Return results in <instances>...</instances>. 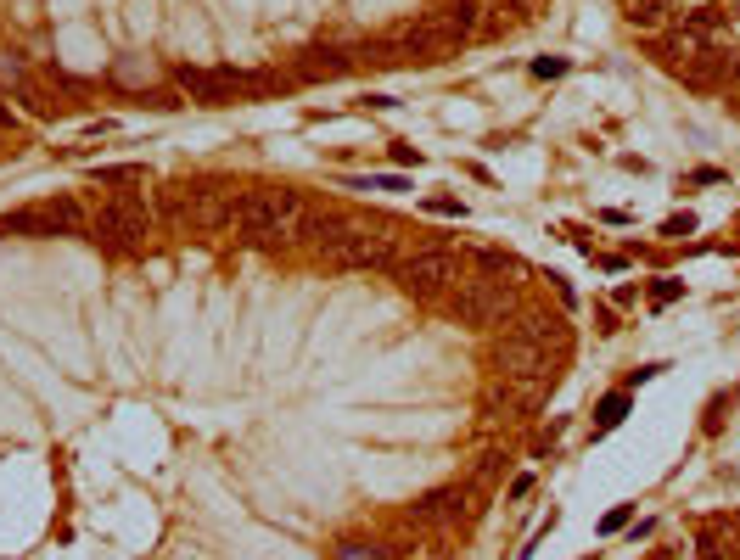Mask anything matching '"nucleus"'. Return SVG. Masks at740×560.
Listing matches in <instances>:
<instances>
[{
  "instance_id": "30",
  "label": "nucleus",
  "mask_w": 740,
  "mask_h": 560,
  "mask_svg": "<svg viewBox=\"0 0 740 560\" xmlns=\"http://www.w3.org/2000/svg\"><path fill=\"white\" fill-rule=\"evenodd\" d=\"M393 163H399V168H421V152H415V146H393Z\"/></svg>"
},
{
  "instance_id": "34",
  "label": "nucleus",
  "mask_w": 740,
  "mask_h": 560,
  "mask_svg": "<svg viewBox=\"0 0 740 560\" xmlns=\"http://www.w3.org/2000/svg\"><path fill=\"white\" fill-rule=\"evenodd\" d=\"M668 6H679V0H668Z\"/></svg>"
},
{
  "instance_id": "14",
  "label": "nucleus",
  "mask_w": 740,
  "mask_h": 560,
  "mask_svg": "<svg viewBox=\"0 0 740 560\" xmlns=\"http://www.w3.org/2000/svg\"><path fill=\"white\" fill-rule=\"evenodd\" d=\"M673 28H684L690 40L712 45V40H718V34H729V12H724V6H712V0H696V6H690V12H684L679 23H673Z\"/></svg>"
},
{
  "instance_id": "13",
  "label": "nucleus",
  "mask_w": 740,
  "mask_h": 560,
  "mask_svg": "<svg viewBox=\"0 0 740 560\" xmlns=\"http://www.w3.org/2000/svg\"><path fill=\"white\" fill-rule=\"evenodd\" d=\"M740 544V527L729 516H707L696 527V560H729Z\"/></svg>"
},
{
  "instance_id": "15",
  "label": "nucleus",
  "mask_w": 740,
  "mask_h": 560,
  "mask_svg": "<svg viewBox=\"0 0 740 560\" xmlns=\"http://www.w3.org/2000/svg\"><path fill=\"white\" fill-rule=\"evenodd\" d=\"M298 73L303 79H337V73H348V56H342L337 45H314V51H303Z\"/></svg>"
},
{
  "instance_id": "27",
  "label": "nucleus",
  "mask_w": 740,
  "mask_h": 560,
  "mask_svg": "<svg viewBox=\"0 0 740 560\" xmlns=\"http://www.w3.org/2000/svg\"><path fill=\"white\" fill-rule=\"evenodd\" d=\"M427 213H443V219H460L466 208H460L455 196H432V202H427Z\"/></svg>"
},
{
  "instance_id": "22",
  "label": "nucleus",
  "mask_w": 740,
  "mask_h": 560,
  "mask_svg": "<svg viewBox=\"0 0 740 560\" xmlns=\"http://www.w3.org/2000/svg\"><path fill=\"white\" fill-rule=\"evenodd\" d=\"M679 297H684V286H679V280H656V286H651V303H656V308L679 303Z\"/></svg>"
},
{
  "instance_id": "24",
  "label": "nucleus",
  "mask_w": 740,
  "mask_h": 560,
  "mask_svg": "<svg viewBox=\"0 0 740 560\" xmlns=\"http://www.w3.org/2000/svg\"><path fill=\"white\" fill-rule=\"evenodd\" d=\"M628 521H634V504H617V510H606V516H600V532H623Z\"/></svg>"
},
{
  "instance_id": "7",
  "label": "nucleus",
  "mask_w": 740,
  "mask_h": 560,
  "mask_svg": "<svg viewBox=\"0 0 740 560\" xmlns=\"http://www.w3.org/2000/svg\"><path fill=\"white\" fill-rule=\"evenodd\" d=\"M505 336H516V342H533V348L555 353V359H567L572 348V325L561 308H522V314H511L505 320Z\"/></svg>"
},
{
  "instance_id": "20",
  "label": "nucleus",
  "mask_w": 740,
  "mask_h": 560,
  "mask_svg": "<svg viewBox=\"0 0 740 560\" xmlns=\"http://www.w3.org/2000/svg\"><path fill=\"white\" fill-rule=\"evenodd\" d=\"M477 269H483V275L511 280V275H522V258H511V252H499V247H483V252H477Z\"/></svg>"
},
{
  "instance_id": "28",
  "label": "nucleus",
  "mask_w": 740,
  "mask_h": 560,
  "mask_svg": "<svg viewBox=\"0 0 740 560\" xmlns=\"http://www.w3.org/2000/svg\"><path fill=\"white\" fill-rule=\"evenodd\" d=\"M690 230H696V219H690V213H679V219H668V224H662V236H690Z\"/></svg>"
},
{
  "instance_id": "2",
  "label": "nucleus",
  "mask_w": 740,
  "mask_h": 560,
  "mask_svg": "<svg viewBox=\"0 0 740 560\" xmlns=\"http://www.w3.org/2000/svg\"><path fill=\"white\" fill-rule=\"evenodd\" d=\"M152 219H157V208L141 191H113L90 208V241L101 252H113V258H135V252H146Z\"/></svg>"
},
{
  "instance_id": "11",
  "label": "nucleus",
  "mask_w": 740,
  "mask_h": 560,
  "mask_svg": "<svg viewBox=\"0 0 740 560\" xmlns=\"http://www.w3.org/2000/svg\"><path fill=\"white\" fill-rule=\"evenodd\" d=\"M729 62H735V56H724V51H718V45H701V51L690 56V62H684L679 73H673V79L696 84V90H718V84L729 79Z\"/></svg>"
},
{
  "instance_id": "26",
  "label": "nucleus",
  "mask_w": 740,
  "mask_h": 560,
  "mask_svg": "<svg viewBox=\"0 0 740 560\" xmlns=\"http://www.w3.org/2000/svg\"><path fill=\"white\" fill-rule=\"evenodd\" d=\"M113 79H118V84H146V68H141V62H118Z\"/></svg>"
},
{
  "instance_id": "9",
  "label": "nucleus",
  "mask_w": 740,
  "mask_h": 560,
  "mask_svg": "<svg viewBox=\"0 0 740 560\" xmlns=\"http://www.w3.org/2000/svg\"><path fill=\"white\" fill-rule=\"evenodd\" d=\"M174 84H180V90H185L191 101H208V107H225V101H236V96L247 90V79H242V73H225V68H219V73L180 68V73H174Z\"/></svg>"
},
{
  "instance_id": "16",
  "label": "nucleus",
  "mask_w": 740,
  "mask_h": 560,
  "mask_svg": "<svg viewBox=\"0 0 740 560\" xmlns=\"http://www.w3.org/2000/svg\"><path fill=\"white\" fill-rule=\"evenodd\" d=\"M668 0H628V23L640 28V34H656V28H668Z\"/></svg>"
},
{
  "instance_id": "18",
  "label": "nucleus",
  "mask_w": 740,
  "mask_h": 560,
  "mask_svg": "<svg viewBox=\"0 0 740 560\" xmlns=\"http://www.w3.org/2000/svg\"><path fill=\"white\" fill-rule=\"evenodd\" d=\"M0 230H6V236H51V224H45V213H40V208H17V213H6V219H0Z\"/></svg>"
},
{
  "instance_id": "5",
  "label": "nucleus",
  "mask_w": 740,
  "mask_h": 560,
  "mask_svg": "<svg viewBox=\"0 0 740 560\" xmlns=\"http://www.w3.org/2000/svg\"><path fill=\"white\" fill-rule=\"evenodd\" d=\"M511 308H516V280H499V275H460V286L449 292V314L460 325H471V331L499 325Z\"/></svg>"
},
{
  "instance_id": "33",
  "label": "nucleus",
  "mask_w": 740,
  "mask_h": 560,
  "mask_svg": "<svg viewBox=\"0 0 740 560\" xmlns=\"http://www.w3.org/2000/svg\"><path fill=\"white\" fill-rule=\"evenodd\" d=\"M0 157H6V146H0Z\"/></svg>"
},
{
  "instance_id": "3",
  "label": "nucleus",
  "mask_w": 740,
  "mask_h": 560,
  "mask_svg": "<svg viewBox=\"0 0 740 560\" xmlns=\"http://www.w3.org/2000/svg\"><path fill=\"white\" fill-rule=\"evenodd\" d=\"M230 196L219 180H174L157 196V219L180 230V236H202V230H225L230 224Z\"/></svg>"
},
{
  "instance_id": "17",
  "label": "nucleus",
  "mask_w": 740,
  "mask_h": 560,
  "mask_svg": "<svg viewBox=\"0 0 740 560\" xmlns=\"http://www.w3.org/2000/svg\"><path fill=\"white\" fill-rule=\"evenodd\" d=\"M623 415H628V387H617V392H606L600 409H595V437H606L612 426H623Z\"/></svg>"
},
{
  "instance_id": "12",
  "label": "nucleus",
  "mask_w": 740,
  "mask_h": 560,
  "mask_svg": "<svg viewBox=\"0 0 740 560\" xmlns=\"http://www.w3.org/2000/svg\"><path fill=\"white\" fill-rule=\"evenodd\" d=\"M40 213L51 224V236H90V208L79 196H45Z\"/></svg>"
},
{
  "instance_id": "1",
  "label": "nucleus",
  "mask_w": 740,
  "mask_h": 560,
  "mask_svg": "<svg viewBox=\"0 0 740 560\" xmlns=\"http://www.w3.org/2000/svg\"><path fill=\"white\" fill-rule=\"evenodd\" d=\"M303 213H309V202H303L298 191H242L230 196V230L242 241H253V247H292L303 230Z\"/></svg>"
},
{
  "instance_id": "4",
  "label": "nucleus",
  "mask_w": 740,
  "mask_h": 560,
  "mask_svg": "<svg viewBox=\"0 0 740 560\" xmlns=\"http://www.w3.org/2000/svg\"><path fill=\"white\" fill-rule=\"evenodd\" d=\"M460 252L449 247H415L404 252L399 264H393V280H399V292H410L415 303H432V297H449L460 286Z\"/></svg>"
},
{
  "instance_id": "8",
  "label": "nucleus",
  "mask_w": 740,
  "mask_h": 560,
  "mask_svg": "<svg viewBox=\"0 0 740 560\" xmlns=\"http://www.w3.org/2000/svg\"><path fill=\"white\" fill-rule=\"evenodd\" d=\"M427 23L438 28L449 45H460V40H477L488 28V17H483V0H438L427 12Z\"/></svg>"
},
{
  "instance_id": "25",
  "label": "nucleus",
  "mask_w": 740,
  "mask_h": 560,
  "mask_svg": "<svg viewBox=\"0 0 740 560\" xmlns=\"http://www.w3.org/2000/svg\"><path fill=\"white\" fill-rule=\"evenodd\" d=\"M561 73H567L561 56H539V62H533V79H561Z\"/></svg>"
},
{
  "instance_id": "31",
  "label": "nucleus",
  "mask_w": 740,
  "mask_h": 560,
  "mask_svg": "<svg viewBox=\"0 0 740 560\" xmlns=\"http://www.w3.org/2000/svg\"><path fill=\"white\" fill-rule=\"evenodd\" d=\"M12 129V101H6V90H0V135Z\"/></svg>"
},
{
  "instance_id": "32",
  "label": "nucleus",
  "mask_w": 740,
  "mask_h": 560,
  "mask_svg": "<svg viewBox=\"0 0 740 560\" xmlns=\"http://www.w3.org/2000/svg\"><path fill=\"white\" fill-rule=\"evenodd\" d=\"M729 560H740V544H735V555H729Z\"/></svg>"
},
{
  "instance_id": "29",
  "label": "nucleus",
  "mask_w": 740,
  "mask_h": 560,
  "mask_svg": "<svg viewBox=\"0 0 740 560\" xmlns=\"http://www.w3.org/2000/svg\"><path fill=\"white\" fill-rule=\"evenodd\" d=\"M527 493H533V471H522V476H516V482H511V493H505V499H511V504H522Z\"/></svg>"
},
{
  "instance_id": "19",
  "label": "nucleus",
  "mask_w": 740,
  "mask_h": 560,
  "mask_svg": "<svg viewBox=\"0 0 740 560\" xmlns=\"http://www.w3.org/2000/svg\"><path fill=\"white\" fill-rule=\"evenodd\" d=\"M96 185H146V163H101L90 168Z\"/></svg>"
},
{
  "instance_id": "6",
  "label": "nucleus",
  "mask_w": 740,
  "mask_h": 560,
  "mask_svg": "<svg viewBox=\"0 0 740 560\" xmlns=\"http://www.w3.org/2000/svg\"><path fill=\"white\" fill-rule=\"evenodd\" d=\"M555 353L533 348V342H516V336H499L488 348V370L494 381H555Z\"/></svg>"
},
{
  "instance_id": "21",
  "label": "nucleus",
  "mask_w": 740,
  "mask_h": 560,
  "mask_svg": "<svg viewBox=\"0 0 740 560\" xmlns=\"http://www.w3.org/2000/svg\"><path fill=\"white\" fill-rule=\"evenodd\" d=\"M337 560H393L382 544H359V538H348V544H337Z\"/></svg>"
},
{
  "instance_id": "23",
  "label": "nucleus",
  "mask_w": 740,
  "mask_h": 560,
  "mask_svg": "<svg viewBox=\"0 0 740 560\" xmlns=\"http://www.w3.org/2000/svg\"><path fill=\"white\" fill-rule=\"evenodd\" d=\"M354 191H404L399 174H370V180H354Z\"/></svg>"
},
{
  "instance_id": "10",
  "label": "nucleus",
  "mask_w": 740,
  "mask_h": 560,
  "mask_svg": "<svg viewBox=\"0 0 740 560\" xmlns=\"http://www.w3.org/2000/svg\"><path fill=\"white\" fill-rule=\"evenodd\" d=\"M460 516H466V493L460 488H432L410 504L415 527H449V521H460Z\"/></svg>"
}]
</instances>
